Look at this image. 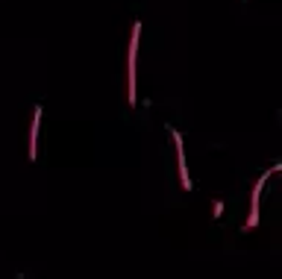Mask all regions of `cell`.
Wrapping results in <instances>:
<instances>
[{"label":"cell","instance_id":"obj_1","mask_svg":"<svg viewBox=\"0 0 282 279\" xmlns=\"http://www.w3.org/2000/svg\"><path fill=\"white\" fill-rule=\"evenodd\" d=\"M138 41H141V21H135L133 24L130 56H127V94H130V106H135V62H138Z\"/></svg>","mask_w":282,"mask_h":279},{"label":"cell","instance_id":"obj_2","mask_svg":"<svg viewBox=\"0 0 282 279\" xmlns=\"http://www.w3.org/2000/svg\"><path fill=\"white\" fill-rule=\"evenodd\" d=\"M279 171V165H273L267 174H262L259 176V182L253 185V197H250V218H247V229H253V227H259V197H262V188H265V182L270 179V174H276Z\"/></svg>","mask_w":282,"mask_h":279},{"label":"cell","instance_id":"obj_3","mask_svg":"<svg viewBox=\"0 0 282 279\" xmlns=\"http://www.w3.org/2000/svg\"><path fill=\"white\" fill-rule=\"evenodd\" d=\"M171 138L177 144V165H180V185L185 191H191V176H188V165H185V147H183V135L177 129H171Z\"/></svg>","mask_w":282,"mask_h":279},{"label":"cell","instance_id":"obj_4","mask_svg":"<svg viewBox=\"0 0 282 279\" xmlns=\"http://www.w3.org/2000/svg\"><path fill=\"white\" fill-rule=\"evenodd\" d=\"M38 123H41V106H35V112H33V126H30V147H27V150H30V153H27V156H30V162H35V156H38V153H35V150H38Z\"/></svg>","mask_w":282,"mask_h":279}]
</instances>
